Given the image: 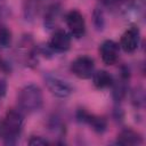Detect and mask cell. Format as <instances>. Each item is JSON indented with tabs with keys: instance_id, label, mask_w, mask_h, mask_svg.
I'll return each instance as SVG.
<instances>
[{
	"instance_id": "13",
	"label": "cell",
	"mask_w": 146,
	"mask_h": 146,
	"mask_svg": "<svg viewBox=\"0 0 146 146\" xmlns=\"http://www.w3.org/2000/svg\"><path fill=\"white\" fill-rule=\"evenodd\" d=\"M11 43V32L7 27H0V47L7 48Z\"/></svg>"
},
{
	"instance_id": "9",
	"label": "cell",
	"mask_w": 146,
	"mask_h": 146,
	"mask_svg": "<svg viewBox=\"0 0 146 146\" xmlns=\"http://www.w3.org/2000/svg\"><path fill=\"white\" fill-rule=\"evenodd\" d=\"M78 119L80 121H83V122H88L92 129L97 132H104L105 129H106V121L102 117H98V116H94V115H90L88 114L86 111H82L80 110L79 113H78Z\"/></svg>"
},
{
	"instance_id": "17",
	"label": "cell",
	"mask_w": 146,
	"mask_h": 146,
	"mask_svg": "<svg viewBox=\"0 0 146 146\" xmlns=\"http://www.w3.org/2000/svg\"><path fill=\"white\" fill-rule=\"evenodd\" d=\"M6 91H7V83L5 80L0 79V98L6 95Z\"/></svg>"
},
{
	"instance_id": "2",
	"label": "cell",
	"mask_w": 146,
	"mask_h": 146,
	"mask_svg": "<svg viewBox=\"0 0 146 146\" xmlns=\"http://www.w3.org/2000/svg\"><path fill=\"white\" fill-rule=\"evenodd\" d=\"M23 127V116L19 112L10 110L7 112L3 122H2V135L7 144L15 143V139L22 131Z\"/></svg>"
},
{
	"instance_id": "16",
	"label": "cell",
	"mask_w": 146,
	"mask_h": 146,
	"mask_svg": "<svg viewBox=\"0 0 146 146\" xmlns=\"http://www.w3.org/2000/svg\"><path fill=\"white\" fill-rule=\"evenodd\" d=\"M29 144L32 146H46V145H48V141L46 139H43L42 137H32L29 140Z\"/></svg>"
},
{
	"instance_id": "14",
	"label": "cell",
	"mask_w": 146,
	"mask_h": 146,
	"mask_svg": "<svg viewBox=\"0 0 146 146\" xmlns=\"http://www.w3.org/2000/svg\"><path fill=\"white\" fill-rule=\"evenodd\" d=\"M125 90H127V88H125V86L122 82L121 83H116L114 89H113V97H114V99L116 102L121 100L125 96Z\"/></svg>"
},
{
	"instance_id": "18",
	"label": "cell",
	"mask_w": 146,
	"mask_h": 146,
	"mask_svg": "<svg viewBox=\"0 0 146 146\" xmlns=\"http://www.w3.org/2000/svg\"><path fill=\"white\" fill-rule=\"evenodd\" d=\"M0 65H1V59H0Z\"/></svg>"
},
{
	"instance_id": "15",
	"label": "cell",
	"mask_w": 146,
	"mask_h": 146,
	"mask_svg": "<svg viewBox=\"0 0 146 146\" xmlns=\"http://www.w3.org/2000/svg\"><path fill=\"white\" fill-rule=\"evenodd\" d=\"M94 24L97 30H103L104 27V16H103L102 10L99 9H96L94 11Z\"/></svg>"
},
{
	"instance_id": "8",
	"label": "cell",
	"mask_w": 146,
	"mask_h": 146,
	"mask_svg": "<svg viewBox=\"0 0 146 146\" xmlns=\"http://www.w3.org/2000/svg\"><path fill=\"white\" fill-rule=\"evenodd\" d=\"M50 48L56 51H66L71 46V36L64 30H57L50 39Z\"/></svg>"
},
{
	"instance_id": "7",
	"label": "cell",
	"mask_w": 146,
	"mask_h": 146,
	"mask_svg": "<svg viewBox=\"0 0 146 146\" xmlns=\"http://www.w3.org/2000/svg\"><path fill=\"white\" fill-rule=\"evenodd\" d=\"M102 60L106 65H113L119 58V46L112 40H106L100 46Z\"/></svg>"
},
{
	"instance_id": "5",
	"label": "cell",
	"mask_w": 146,
	"mask_h": 146,
	"mask_svg": "<svg viewBox=\"0 0 146 146\" xmlns=\"http://www.w3.org/2000/svg\"><path fill=\"white\" fill-rule=\"evenodd\" d=\"M44 81H46V84H47L48 89L50 90V92L57 97L65 98V97L70 96L72 92L71 87L65 81H63L62 79H59L57 76H54L50 74L46 75Z\"/></svg>"
},
{
	"instance_id": "12",
	"label": "cell",
	"mask_w": 146,
	"mask_h": 146,
	"mask_svg": "<svg viewBox=\"0 0 146 146\" xmlns=\"http://www.w3.org/2000/svg\"><path fill=\"white\" fill-rule=\"evenodd\" d=\"M58 11H59V9L56 6L50 7L49 10L47 11V15H46V18H44V25L48 29H50V27L54 26V24L56 22V17L58 15Z\"/></svg>"
},
{
	"instance_id": "10",
	"label": "cell",
	"mask_w": 146,
	"mask_h": 146,
	"mask_svg": "<svg viewBox=\"0 0 146 146\" xmlns=\"http://www.w3.org/2000/svg\"><path fill=\"white\" fill-rule=\"evenodd\" d=\"M116 143L123 146H135L141 144V137L138 132L131 129H125L119 133Z\"/></svg>"
},
{
	"instance_id": "6",
	"label": "cell",
	"mask_w": 146,
	"mask_h": 146,
	"mask_svg": "<svg viewBox=\"0 0 146 146\" xmlns=\"http://www.w3.org/2000/svg\"><path fill=\"white\" fill-rule=\"evenodd\" d=\"M139 41H140L139 30L136 27H130L122 34L120 46L125 52H133L138 48Z\"/></svg>"
},
{
	"instance_id": "3",
	"label": "cell",
	"mask_w": 146,
	"mask_h": 146,
	"mask_svg": "<svg viewBox=\"0 0 146 146\" xmlns=\"http://www.w3.org/2000/svg\"><path fill=\"white\" fill-rule=\"evenodd\" d=\"M94 68H95V62L91 57L88 56H81L78 57L72 62L71 70L80 79H89L94 74Z\"/></svg>"
},
{
	"instance_id": "1",
	"label": "cell",
	"mask_w": 146,
	"mask_h": 146,
	"mask_svg": "<svg viewBox=\"0 0 146 146\" xmlns=\"http://www.w3.org/2000/svg\"><path fill=\"white\" fill-rule=\"evenodd\" d=\"M18 104L25 112L38 111L42 105V91L35 84L24 87L18 95Z\"/></svg>"
},
{
	"instance_id": "4",
	"label": "cell",
	"mask_w": 146,
	"mask_h": 146,
	"mask_svg": "<svg viewBox=\"0 0 146 146\" xmlns=\"http://www.w3.org/2000/svg\"><path fill=\"white\" fill-rule=\"evenodd\" d=\"M66 24L75 38H81L86 32V23L82 14L79 10H71L66 15Z\"/></svg>"
},
{
	"instance_id": "11",
	"label": "cell",
	"mask_w": 146,
	"mask_h": 146,
	"mask_svg": "<svg viewBox=\"0 0 146 146\" xmlns=\"http://www.w3.org/2000/svg\"><path fill=\"white\" fill-rule=\"evenodd\" d=\"M92 81L96 88L105 89L113 84V78L106 71H98L92 74Z\"/></svg>"
}]
</instances>
